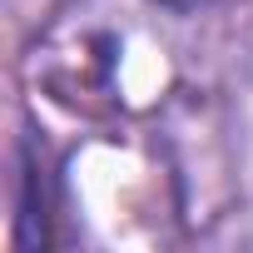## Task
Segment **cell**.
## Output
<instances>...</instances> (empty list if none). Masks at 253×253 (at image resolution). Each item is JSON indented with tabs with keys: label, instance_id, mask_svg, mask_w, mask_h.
I'll return each mask as SVG.
<instances>
[{
	"label": "cell",
	"instance_id": "obj_1",
	"mask_svg": "<svg viewBox=\"0 0 253 253\" xmlns=\"http://www.w3.org/2000/svg\"><path fill=\"white\" fill-rule=\"evenodd\" d=\"M15 248H50V174L40 169L35 149H25V169H20Z\"/></svg>",
	"mask_w": 253,
	"mask_h": 253
},
{
	"label": "cell",
	"instance_id": "obj_2",
	"mask_svg": "<svg viewBox=\"0 0 253 253\" xmlns=\"http://www.w3.org/2000/svg\"><path fill=\"white\" fill-rule=\"evenodd\" d=\"M149 5H159V10H169V15H194V10H209L213 0H149Z\"/></svg>",
	"mask_w": 253,
	"mask_h": 253
}]
</instances>
